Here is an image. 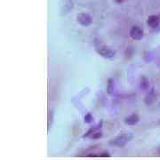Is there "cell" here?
<instances>
[{"label": "cell", "instance_id": "7a4b0ae2", "mask_svg": "<svg viewBox=\"0 0 160 160\" xmlns=\"http://www.w3.org/2000/svg\"><path fill=\"white\" fill-rule=\"evenodd\" d=\"M96 52L100 54V56H102L103 58H106V59L113 58L116 55V51L113 50L112 48H110L109 46L101 45L97 46Z\"/></svg>", "mask_w": 160, "mask_h": 160}, {"label": "cell", "instance_id": "ba28073f", "mask_svg": "<svg viewBox=\"0 0 160 160\" xmlns=\"http://www.w3.org/2000/svg\"><path fill=\"white\" fill-rule=\"evenodd\" d=\"M115 83L112 79H109L108 81V86H107V91L109 94H113L115 92Z\"/></svg>", "mask_w": 160, "mask_h": 160}, {"label": "cell", "instance_id": "277c9868", "mask_svg": "<svg viewBox=\"0 0 160 160\" xmlns=\"http://www.w3.org/2000/svg\"><path fill=\"white\" fill-rule=\"evenodd\" d=\"M77 20L78 22L79 23L80 25L82 26H85V27H87L89 26L91 23L93 22V19L89 14L87 13H81L78 15L77 17Z\"/></svg>", "mask_w": 160, "mask_h": 160}, {"label": "cell", "instance_id": "8fae6325", "mask_svg": "<svg viewBox=\"0 0 160 160\" xmlns=\"http://www.w3.org/2000/svg\"><path fill=\"white\" fill-rule=\"evenodd\" d=\"M110 154L109 152H102L100 153V158H110Z\"/></svg>", "mask_w": 160, "mask_h": 160}, {"label": "cell", "instance_id": "8992f818", "mask_svg": "<svg viewBox=\"0 0 160 160\" xmlns=\"http://www.w3.org/2000/svg\"><path fill=\"white\" fill-rule=\"evenodd\" d=\"M139 121H140V117L138 114H132L130 116H128L127 118H125V123L128 125H134Z\"/></svg>", "mask_w": 160, "mask_h": 160}, {"label": "cell", "instance_id": "7c38bea8", "mask_svg": "<svg viewBox=\"0 0 160 160\" xmlns=\"http://www.w3.org/2000/svg\"><path fill=\"white\" fill-rule=\"evenodd\" d=\"M116 1H117V2H118V4H121V3H123V2H124L125 0H116Z\"/></svg>", "mask_w": 160, "mask_h": 160}, {"label": "cell", "instance_id": "30bf717a", "mask_svg": "<svg viewBox=\"0 0 160 160\" xmlns=\"http://www.w3.org/2000/svg\"><path fill=\"white\" fill-rule=\"evenodd\" d=\"M84 121H85V123H86V124H91V123L93 121V115H92L91 113L85 114V118H84Z\"/></svg>", "mask_w": 160, "mask_h": 160}, {"label": "cell", "instance_id": "4fadbf2b", "mask_svg": "<svg viewBox=\"0 0 160 160\" xmlns=\"http://www.w3.org/2000/svg\"><path fill=\"white\" fill-rule=\"evenodd\" d=\"M158 152H159V154H160V148H159V150H158Z\"/></svg>", "mask_w": 160, "mask_h": 160}, {"label": "cell", "instance_id": "5b68a950", "mask_svg": "<svg viewBox=\"0 0 160 160\" xmlns=\"http://www.w3.org/2000/svg\"><path fill=\"white\" fill-rule=\"evenodd\" d=\"M147 24L150 26V28H152V29H155L157 27H158L160 24L159 17L157 16V15H150V16H149V18H148Z\"/></svg>", "mask_w": 160, "mask_h": 160}, {"label": "cell", "instance_id": "9c48e42d", "mask_svg": "<svg viewBox=\"0 0 160 160\" xmlns=\"http://www.w3.org/2000/svg\"><path fill=\"white\" fill-rule=\"evenodd\" d=\"M89 137H90L91 139H93V140L100 139V138L102 137V133L101 132H96V131H94Z\"/></svg>", "mask_w": 160, "mask_h": 160}, {"label": "cell", "instance_id": "6da1fadb", "mask_svg": "<svg viewBox=\"0 0 160 160\" xmlns=\"http://www.w3.org/2000/svg\"><path fill=\"white\" fill-rule=\"evenodd\" d=\"M133 138L131 133H123L121 135H118L110 140V144L113 147L117 148H124Z\"/></svg>", "mask_w": 160, "mask_h": 160}, {"label": "cell", "instance_id": "52a82bcc", "mask_svg": "<svg viewBox=\"0 0 160 160\" xmlns=\"http://www.w3.org/2000/svg\"><path fill=\"white\" fill-rule=\"evenodd\" d=\"M149 84H150V82H149V80L146 77H141L140 82V87L141 89L146 90L149 87Z\"/></svg>", "mask_w": 160, "mask_h": 160}, {"label": "cell", "instance_id": "3957f363", "mask_svg": "<svg viewBox=\"0 0 160 160\" xmlns=\"http://www.w3.org/2000/svg\"><path fill=\"white\" fill-rule=\"evenodd\" d=\"M129 34H130V37L133 39L137 40V41L142 39V38H143V36H144L143 30H142L141 28H140V27H138V26H133V27H132Z\"/></svg>", "mask_w": 160, "mask_h": 160}]
</instances>
